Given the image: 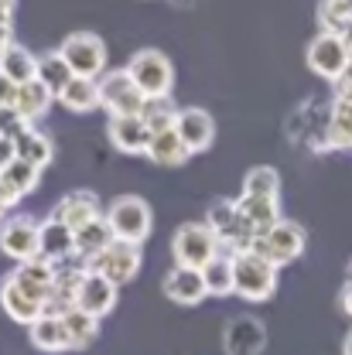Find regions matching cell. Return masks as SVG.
I'll use <instances>...</instances> for the list:
<instances>
[{
    "mask_svg": "<svg viewBox=\"0 0 352 355\" xmlns=\"http://www.w3.org/2000/svg\"><path fill=\"white\" fill-rule=\"evenodd\" d=\"M243 195H253V198H280V175L274 168H250L243 178Z\"/></svg>",
    "mask_w": 352,
    "mask_h": 355,
    "instance_id": "cell-32",
    "label": "cell"
},
{
    "mask_svg": "<svg viewBox=\"0 0 352 355\" xmlns=\"http://www.w3.org/2000/svg\"><path fill=\"white\" fill-rule=\"evenodd\" d=\"M106 222H110V229H113V239L140 246V243L151 236V229H154V212H151V205H147L144 198L124 195V198H117V202L110 205Z\"/></svg>",
    "mask_w": 352,
    "mask_h": 355,
    "instance_id": "cell-5",
    "label": "cell"
},
{
    "mask_svg": "<svg viewBox=\"0 0 352 355\" xmlns=\"http://www.w3.org/2000/svg\"><path fill=\"white\" fill-rule=\"evenodd\" d=\"M10 44H14V38H10V24H0V55H3Z\"/></svg>",
    "mask_w": 352,
    "mask_h": 355,
    "instance_id": "cell-39",
    "label": "cell"
},
{
    "mask_svg": "<svg viewBox=\"0 0 352 355\" xmlns=\"http://www.w3.org/2000/svg\"><path fill=\"white\" fill-rule=\"evenodd\" d=\"M328 147H339V150H349L352 147V103L346 99H335L332 106V116H328Z\"/></svg>",
    "mask_w": 352,
    "mask_h": 355,
    "instance_id": "cell-30",
    "label": "cell"
},
{
    "mask_svg": "<svg viewBox=\"0 0 352 355\" xmlns=\"http://www.w3.org/2000/svg\"><path fill=\"white\" fill-rule=\"evenodd\" d=\"M62 318H65V328H69L72 349H86L89 342L99 335V318H92V314H86V311L69 308V311H62Z\"/></svg>",
    "mask_w": 352,
    "mask_h": 355,
    "instance_id": "cell-31",
    "label": "cell"
},
{
    "mask_svg": "<svg viewBox=\"0 0 352 355\" xmlns=\"http://www.w3.org/2000/svg\"><path fill=\"white\" fill-rule=\"evenodd\" d=\"M72 308L86 311L92 318H106L110 311L117 308V284L113 280H106L103 273H96V270H89L83 273V280H79V291H76V304Z\"/></svg>",
    "mask_w": 352,
    "mask_h": 355,
    "instance_id": "cell-11",
    "label": "cell"
},
{
    "mask_svg": "<svg viewBox=\"0 0 352 355\" xmlns=\"http://www.w3.org/2000/svg\"><path fill=\"white\" fill-rule=\"evenodd\" d=\"M72 79H76V76H72L69 62H65L58 51H44V55H38V83L51 89L55 99L62 96V89L69 86Z\"/></svg>",
    "mask_w": 352,
    "mask_h": 355,
    "instance_id": "cell-28",
    "label": "cell"
},
{
    "mask_svg": "<svg viewBox=\"0 0 352 355\" xmlns=\"http://www.w3.org/2000/svg\"><path fill=\"white\" fill-rule=\"evenodd\" d=\"M246 250H253L257 257L270 260V263L280 270V266L294 263V260L305 253V229H301L298 222L280 219L277 225H270L267 232H260L257 239H250Z\"/></svg>",
    "mask_w": 352,
    "mask_h": 355,
    "instance_id": "cell-4",
    "label": "cell"
},
{
    "mask_svg": "<svg viewBox=\"0 0 352 355\" xmlns=\"http://www.w3.org/2000/svg\"><path fill=\"white\" fill-rule=\"evenodd\" d=\"M342 355H352V331L346 335V345H342Z\"/></svg>",
    "mask_w": 352,
    "mask_h": 355,
    "instance_id": "cell-42",
    "label": "cell"
},
{
    "mask_svg": "<svg viewBox=\"0 0 352 355\" xmlns=\"http://www.w3.org/2000/svg\"><path fill=\"white\" fill-rule=\"evenodd\" d=\"M51 216L58 222H65V225L76 232V229L89 225L92 219H99L103 212H99V198H96L92 191H69V195L51 209Z\"/></svg>",
    "mask_w": 352,
    "mask_h": 355,
    "instance_id": "cell-20",
    "label": "cell"
},
{
    "mask_svg": "<svg viewBox=\"0 0 352 355\" xmlns=\"http://www.w3.org/2000/svg\"><path fill=\"white\" fill-rule=\"evenodd\" d=\"M318 24H321V31L342 35L352 24V0H321L318 3Z\"/></svg>",
    "mask_w": 352,
    "mask_h": 355,
    "instance_id": "cell-33",
    "label": "cell"
},
{
    "mask_svg": "<svg viewBox=\"0 0 352 355\" xmlns=\"http://www.w3.org/2000/svg\"><path fill=\"white\" fill-rule=\"evenodd\" d=\"M14 103H17V83H10L0 72V106H14Z\"/></svg>",
    "mask_w": 352,
    "mask_h": 355,
    "instance_id": "cell-37",
    "label": "cell"
},
{
    "mask_svg": "<svg viewBox=\"0 0 352 355\" xmlns=\"http://www.w3.org/2000/svg\"><path fill=\"white\" fill-rule=\"evenodd\" d=\"M202 277H206L209 297H226V294H233V253L226 250V253H219L209 266H202Z\"/></svg>",
    "mask_w": 352,
    "mask_h": 355,
    "instance_id": "cell-29",
    "label": "cell"
},
{
    "mask_svg": "<svg viewBox=\"0 0 352 355\" xmlns=\"http://www.w3.org/2000/svg\"><path fill=\"white\" fill-rule=\"evenodd\" d=\"M175 130L181 137V144L188 147V154H202L216 140V120L202 106H185V110H178Z\"/></svg>",
    "mask_w": 352,
    "mask_h": 355,
    "instance_id": "cell-12",
    "label": "cell"
},
{
    "mask_svg": "<svg viewBox=\"0 0 352 355\" xmlns=\"http://www.w3.org/2000/svg\"><path fill=\"white\" fill-rule=\"evenodd\" d=\"M127 72L137 83V89L147 96V99H168L171 86H175V65L168 62L165 51L158 48H140L133 51L131 62H127Z\"/></svg>",
    "mask_w": 352,
    "mask_h": 355,
    "instance_id": "cell-2",
    "label": "cell"
},
{
    "mask_svg": "<svg viewBox=\"0 0 352 355\" xmlns=\"http://www.w3.org/2000/svg\"><path fill=\"white\" fill-rule=\"evenodd\" d=\"M106 137L124 154H147L151 147V127L144 116H110Z\"/></svg>",
    "mask_w": 352,
    "mask_h": 355,
    "instance_id": "cell-14",
    "label": "cell"
},
{
    "mask_svg": "<svg viewBox=\"0 0 352 355\" xmlns=\"http://www.w3.org/2000/svg\"><path fill=\"white\" fill-rule=\"evenodd\" d=\"M0 253L14 263H28L42 257V219L35 216H10L0 222Z\"/></svg>",
    "mask_w": 352,
    "mask_h": 355,
    "instance_id": "cell-7",
    "label": "cell"
},
{
    "mask_svg": "<svg viewBox=\"0 0 352 355\" xmlns=\"http://www.w3.org/2000/svg\"><path fill=\"white\" fill-rule=\"evenodd\" d=\"M51 103H55V92L48 86H42L38 79H31V83H24V86H17V113L28 120V123H35V120H42L44 113L51 110Z\"/></svg>",
    "mask_w": 352,
    "mask_h": 355,
    "instance_id": "cell-27",
    "label": "cell"
},
{
    "mask_svg": "<svg viewBox=\"0 0 352 355\" xmlns=\"http://www.w3.org/2000/svg\"><path fill=\"white\" fill-rule=\"evenodd\" d=\"M335 86V99H346V103H352V62H349V69L332 83Z\"/></svg>",
    "mask_w": 352,
    "mask_h": 355,
    "instance_id": "cell-36",
    "label": "cell"
},
{
    "mask_svg": "<svg viewBox=\"0 0 352 355\" xmlns=\"http://www.w3.org/2000/svg\"><path fill=\"white\" fill-rule=\"evenodd\" d=\"M58 55L69 62L72 76L79 79H103L106 76V44L92 31H76L58 44Z\"/></svg>",
    "mask_w": 352,
    "mask_h": 355,
    "instance_id": "cell-6",
    "label": "cell"
},
{
    "mask_svg": "<svg viewBox=\"0 0 352 355\" xmlns=\"http://www.w3.org/2000/svg\"><path fill=\"white\" fill-rule=\"evenodd\" d=\"M342 38H346V44H349V51H352V24L346 28V31H342Z\"/></svg>",
    "mask_w": 352,
    "mask_h": 355,
    "instance_id": "cell-43",
    "label": "cell"
},
{
    "mask_svg": "<svg viewBox=\"0 0 352 355\" xmlns=\"http://www.w3.org/2000/svg\"><path fill=\"white\" fill-rule=\"evenodd\" d=\"M339 301H342V308H346V314H352V284H346V287H342Z\"/></svg>",
    "mask_w": 352,
    "mask_h": 355,
    "instance_id": "cell-40",
    "label": "cell"
},
{
    "mask_svg": "<svg viewBox=\"0 0 352 355\" xmlns=\"http://www.w3.org/2000/svg\"><path fill=\"white\" fill-rule=\"evenodd\" d=\"M58 103L69 113H92V110H99L103 106V99H99V79H79L76 76L69 86L62 89Z\"/></svg>",
    "mask_w": 352,
    "mask_h": 355,
    "instance_id": "cell-25",
    "label": "cell"
},
{
    "mask_svg": "<svg viewBox=\"0 0 352 355\" xmlns=\"http://www.w3.org/2000/svg\"><path fill=\"white\" fill-rule=\"evenodd\" d=\"M110 246H113V229H110L106 216H99V219H92L89 225L76 229V257L86 266L92 263L99 253H106Z\"/></svg>",
    "mask_w": 352,
    "mask_h": 355,
    "instance_id": "cell-22",
    "label": "cell"
},
{
    "mask_svg": "<svg viewBox=\"0 0 352 355\" xmlns=\"http://www.w3.org/2000/svg\"><path fill=\"white\" fill-rule=\"evenodd\" d=\"M305 62H308V69L315 76H321V79H328V83H335L346 69H349L352 62V51L346 38L342 35H332V31H318L315 38H311L308 51H305Z\"/></svg>",
    "mask_w": 352,
    "mask_h": 355,
    "instance_id": "cell-9",
    "label": "cell"
},
{
    "mask_svg": "<svg viewBox=\"0 0 352 355\" xmlns=\"http://www.w3.org/2000/svg\"><path fill=\"white\" fill-rule=\"evenodd\" d=\"M349 284H352V263H349Z\"/></svg>",
    "mask_w": 352,
    "mask_h": 355,
    "instance_id": "cell-44",
    "label": "cell"
},
{
    "mask_svg": "<svg viewBox=\"0 0 352 355\" xmlns=\"http://www.w3.org/2000/svg\"><path fill=\"white\" fill-rule=\"evenodd\" d=\"M99 99L110 116H140L147 106V96L137 89L127 69H113L99 79Z\"/></svg>",
    "mask_w": 352,
    "mask_h": 355,
    "instance_id": "cell-8",
    "label": "cell"
},
{
    "mask_svg": "<svg viewBox=\"0 0 352 355\" xmlns=\"http://www.w3.org/2000/svg\"><path fill=\"white\" fill-rule=\"evenodd\" d=\"M7 209H10V205H7V198H3V191H0V222H3V216H7Z\"/></svg>",
    "mask_w": 352,
    "mask_h": 355,
    "instance_id": "cell-41",
    "label": "cell"
},
{
    "mask_svg": "<svg viewBox=\"0 0 352 355\" xmlns=\"http://www.w3.org/2000/svg\"><path fill=\"white\" fill-rule=\"evenodd\" d=\"M165 294H168V301H175V304H181V308H195L199 301L209 297L202 270H192V266H178L175 263V270L165 273Z\"/></svg>",
    "mask_w": 352,
    "mask_h": 355,
    "instance_id": "cell-13",
    "label": "cell"
},
{
    "mask_svg": "<svg viewBox=\"0 0 352 355\" xmlns=\"http://www.w3.org/2000/svg\"><path fill=\"white\" fill-rule=\"evenodd\" d=\"M140 116L147 120L151 133H158V130H171V127H175L178 110L171 106V96H168V99H147V106H144Z\"/></svg>",
    "mask_w": 352,
    "mask_h": 355,
    "instance_id": "cell-34",
    "label": "cell"
},
{
    "mask_svg": "<svg viewBox=\"0 0 352 355\" xmlns=\"http://www.w3.org/2000/svg\"><path fill=\"white\" fill-rule=\"evenodd\" d=\"M0 304H3V311H7V318L17 321V324H35V321L44 314V304H38L31 294H24L10 277L0 284Z\"/></svg>",
    "mask_w": 352,
    "mask_h": 355,
    "instance_id": "cell-21",
    "label": "cell"
},
{
    "mask_svg": "<svg viewBox=\"0 0 352 355\" xmlns=\"http://www.w3.org/2000/svg\"><path fill=\"white\" fill-rule=\"evenodd\" d=\"M38 181H42V171H38L35 164H28V161L14 157V161L0 171V191H3L7 205L14 209L24 195H31V191L38 188Z\"/></svg>",
    "mask_w": 352,
    "mask_h": 355,
    "instance_id": "cell-18",
    "label": "cell"
},
{
    "mask_svg": "<svg viewBox=\"0 0 352 355\" xmlns=\"http://www.w3.org/2000/svg\"><path fill=\"white\" fill-rule=\"evenodd\" d=\"M28 338L38 352H72V338L62 314H42L35 324H28Z\"/></svg>",
    "mask_w": 352,
    "mask_h": 355,
    "instance_id": "cell-17",
    "label": "cell"
},
{
    "mask_svg": "<svg viewBox=\"0 0 352 355\" xmlns=\"http://www.w3.org/2000/svg\"><path fill=\"white\" fill-rule=\"evenodd\" d=\"M171 253H175L178 266L202 270V266H209L222 253V243L206 222H185V225H178L175 236H171Z\"/></svg>",
    "mask_w": 352,
    "mask_h": 355,
    "instance_id": "cell-3",
    "label": "cell"
},
{
    "mask_svg": "<svg viewBox=\"0 0 352 355\" xmlns=\"http://www.w3.org/2000/svg\"><path fill=\"white\" fill-rule=\"evenodd\" d=\"M28 127H35V123H28V120L17 113V106H0V137L17 140V137L28 130Z\"/></svg>",
    "mask_w": 352,
    "mask_h": 355,
    "instance_id": "cell-35",
    "label": "cell"
},
{
    "mask_svg": "<svg viewBox=\"0 0 352 355\" xmlns=\"http://www.w3.org/2000/svg\"><path fill=\"white\" fill-rule=\"evenodd\" d=\"M240 219L246 225V236L257 239L260 232H267L270 225L280 222V198H253V195H240L236 198Z\"/></svg>",
    "mask_w": 352,
    "mask_h": 355,
    "instance_id": "cell-16",
    "label": "cell"
},
{
    "mask_svg": "<svg viewBox=\"0 0 352 355\" xmlns=\"http://www.w3.org/2000/svg\"><path fill=\"white\" fill-rule=\"evenodd\" d=\"M140 263H144V257H140V246L113 239V246H110L106 253H99V257L89 263V270L103 273L106 280H113V284L120 287V284H127V280H133V277L140 273Z\"/></svg>",
    "mask_w": 352,
    "mask_h": 355,
    "instance_id": "cell-10",
    "label": "cell"
},
{
    "mask_svg": "<svg viewBox=\"0 0 352 355\" xmlns=\"http://www.w3.org/2000/svg\"><path fill=\"white\" fill-rule=\"evenodd\" d=\"M14 157H17V147H14V140H10V137H0V171H3V168H7Z\"/></svg>",
    "mask_w": 352,
    "mask_h": 355,
    "instance_id": "cell-38",
    "label": "cell"
},
{
    "mask_svg": "<svg viewBox=\"0 0 352 355\" xmlns=\"http://www.w3.org/2000/svg\"><path fill=\"white\" fill-rule=\"evenodd\" d=\"M147 157L154 161V164H161V168H181L192 154H188V147L181 144V137L178 130H158L151 133V147H147Z\"/></svg>",
    "mask_w": 352,
    "mask_h": 355,
    "instance_id": "cell-23",
    "label": "cell"
},
{
    "mask_svg": "<svg viewBox=\"0 0 352 355\" xmlns=\"http://www.w3.org/2000/svg\"><path fill=\"white\" fill-rule=\"evenodd\" d=\"M72 257H76V232L55 216L42 219V260L58 266L65 260H72Z\"/></svg>",
    "mask_w": 352,
    "mask_h": 355,
    "instance_id": "cell-19",
    "label": "cell"
},
{
    "mask_svg": "<svg viewBox=\"0 0 352 355\" xmlns=\"http://www.w3.org/2000/svg\"><path fill=\"white\" fill-rule=\"evenodd\" d=\"M14 147H17V157L28 161V164H35L38 171H44V168L51 164V157H55V144H51V137H44L38 127H28V130L14 140Z\"/></svg>",
    "mask_w": 352,
    "mask_h": 355,
    "instance_id": "cell-26",
    "label": "cell"
},
{
    "mask_svg": "<svg viewBox=\"0 0 352 355\" xmlns=\"http://www.w3.org/2000/svg\"><path fill=\"white\" fill-rule=\"evenodd\" d=\"M277 291V266L257 257L253 250L233 253V294L243 301H267Z\"/></svg>",
    "mask_w": 352,
    "mask_h": 355,
    "instance_id": "cell-1",
    "label": "cell"
},
{
    "mask_svg": "<svg viewBox=\"0 0 352 355\" xmlns=\"http://www.w3.org/2000/svg\"><path fill=\"white\" fill-rule=\"evenodd\" d=\"M0 72L10 79V83H17V86H24V83H31V79H38V55H31L24 44H10L3 55H0Z\"/></svg>",
    "mask_w": 352,
    "mask_h": 355,
    "instance_id": "cell-24",
    "label": "cell"
},
{
    "mask_svg": "<svg viewBox=\"0 0 352 355\" xmlns=\"http://www.w3.org/2000/svg\"><path fill=\"white\" fill-rule=\"evenodd\" d=\"M10 280L24 291V294H31L38 304H44L48 311V301H51V287H55V263H48V260H28V263H17V270L10 273Z\"/></svg>",
    "mask_w": 352,
    "mask_h": 355,
    "instance_id": "cell-15",
    "label": "cell"
}]
</instances>
